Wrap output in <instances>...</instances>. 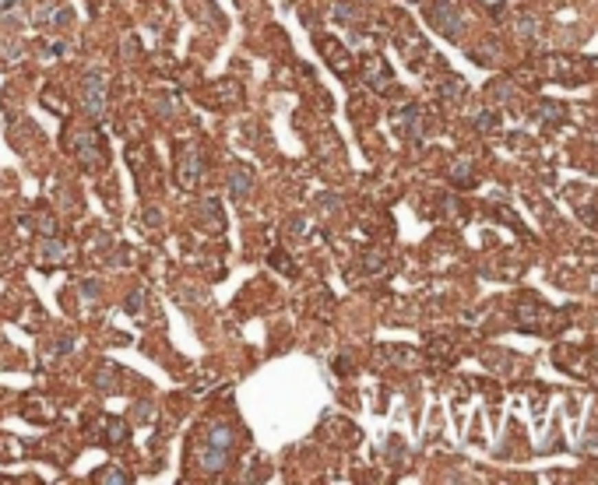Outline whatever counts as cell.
Segmentation results:
<instances>
[{
    "label": "cell",
    "instance_id": "cell-1",
    "mask_svg": "<svg viewBox=\"0 0 598 485\" xmlns=\"http://www.w3.org/2000/svg\"><path fill=\"white\" fill-rule=\"evenodd\" d=\"M232 447H236V433L229 426H212L204 443H201V450H197V468L204 475H219L232 458Z\"/></svg>",
    "mask_w": 598,
    "mask_h": 485
},
{
    "label": "cell",
    "instance_id": "cell-2",
    "mask_svg": "<svg viewBox=\"0 0 598 485\" xmlns=\"http://www.w3.org/2000/svg\"><path fill=\"white\" fill-rule=\"evenodd\" d=\"M106 99H109L106 74H88V81H85V109L92 116H102L106 113Z\"/></svg>",
    "mask_w": 598,
    "mask_h": 485
},
{
    "label": "cell",
    "instance_id": "cell-3",
    "mask_svg": "<svg viewBox=\"0 0 598 485\" xmlns=\"http://www.w3.org/2000/svg\"><path fill=\"white\" fill-rule=\"evenodd\" d=\"M433 25L440 28L443 36H451V39H458L461 36V21H458V11L447 4V0H440V4L433 8Z\"/></svg>",
    "mask_w": 598,
    "mask_h": 485
},
{
    "label": "cell",
    "instance_id": "cell-4",
    "mask_svg": "<svg viewBox=\"0 0 598 485\" xmlns=\"http://www.w3.org/2000/svg\"><path fill=\"white\" fill-rule=\"evenodd\" d=\"M229 190H232L236 201H247V194L254 190V172H250L247 166H232V172H229Z\"/></svg>",
    "mask_w": 598,
    "mask_h": 485
},
{
    "label": "cell",
    "instance_id": "cell-5",
    "mask_svg": "<svg viewBox=\"0 0 598 485\" xmlns=\"http://www.w3.org/2000/svg\"><path fill=\"white\" fill-rule=\"evenodd\" d=\"M194 169H197V148L184 144V162H179V183L194 187Z\"/></svg>",
    "mask_w": 598,
    "mask_h": 485
},
{
    "label": "cell",
    "instance_id": "cell-6",
    "mask_svg": "<svg viewBox=\"0 0 598 485\" xmlns=\"http://www.w3.org/2000/svg\"><path fill=\"white\" fill-rule=\"evenodd\" d=\"M124 436H127V426H124V422H109V440H113V443H120Z\"/></svg>",
    "mask_w": 598,
    "mask_h": 485
},
{
    "label": "cell",
    "instance_id": "cell-7",
    "mask_svg": "<svg viewBox=\"0 0 598 485\" xmlns=\"http://www.w3.org/2000/svg\"><path fill=\"white\" fill-rule=\"evenodd\" d=\"M96 482H131V478L120 475L116 468H106V475H96Z\"/></svg>",
    "mask_w": 598,
    "mask_h": 485
},
{
    "label": "cell",
    "instance_id": "cell-8",
    "mask_svg": "<svg viewBox=\"0 0 598 485\" xmlns=\"http://www.w3.org/2000/svg\"><path fill=\"white\" fill-rule=\"evenodd\" d=\"M96 383H99V390H113L109 383H113V370H102L99 376H96Z\"/></svg>",
    "mask_w": 598,
    "mask_h": 485
},
{
    "label": "cell",
    "instance_id": "cell-9",
    "mask_svg": "<svg viewBox=\"0 0 598 485\" xmlns=\"http://www.w3.org/2000/svg\"><path fill=\"white\" fill-rule=\"evenodd\" d=\"M478 127H496V116H478Z\"/></svg>",
    "mask_w": 598,
    "mask_h": 485
}]
</instances>
